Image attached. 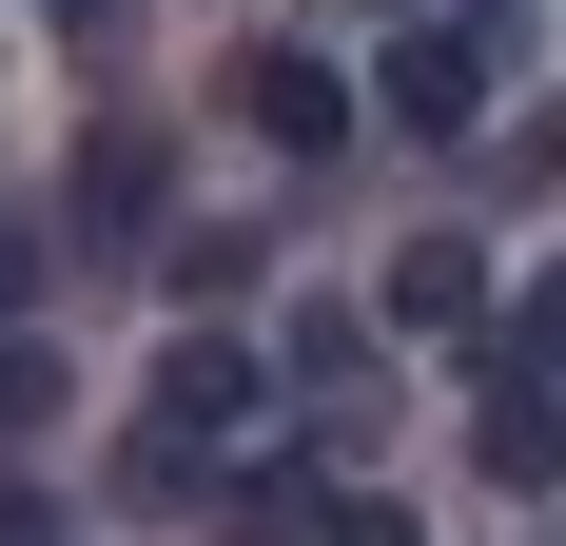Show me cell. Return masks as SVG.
<instances>
[{"label": "cell", "instance_id": "14", "mask_svg": "<svg viewBox=\"0 0 566 546\" xmlns=\"http://www.w3.org/2000/svg\"><path fill=\"white\" fill-rule=\"evenodd\" d=\"M59 20H98V0H59Z\"/></svg>", "mask_w": 566, "mask_h": 546}, {"label": "cell", "instance_id": "6", "mask_svg": "<svg viewBox=\"0 0 566 546\" xmlns=\"http://www.w3.org/2000/svg\"><path fill=\"white\" fill-rule=\"evenodd\" d=\"M391 332H489V254L469 234H410L391 254Z\"/></svg>", "mask_w": 566, "mask_h": 546}, {"label": "cell", "instance_id": "4", "mask_svg": "<svg viewBox=\"0 0 566 546\" xmlns=\"http://www.w3.org/2000/svg\"><path fill=\"white\" fill-rule=\"evenodd\" d=\"M371 98H391V137H430V157H469V137H489V59H469V40H430V20H410V40H391V78H371Z\"/></svg>", "mask_w": 566, "mask_h": 546}, {"label": "cell", "instance_id": "10", "mask_svg": "<svg viewBox=\"0 0 566 546\" xmlns=\"http://www.w3.org/2000/svg\"><path fill=\"white\" fill-rule=\"evenodd\" d=\"M509 176H566V98H547V117H527V137H509Z\"/></svg>", "mask_w": 566, "mask_h": 546}, {"label": "cell", "instance_id": "3", "mask_svg": "<svg viewBox=\"0 0 566 546\" xmlns=\"http://www.w3.org/2000/svg\"><path fill=\"white\" fill-rule=\"evenodd\" d=\"M234 117H254L274 157H333V137H352V78L313 40H254V59H234Z\"/></svg>", "mask_w": 566, "mask_h": 546}, {"label": "cell", "instance_id": "9", "mask_svg": "<svg viewBox=\"0 0 566 546\" xmlns=\"http://www.w3.org/2000/svg\"><path fill=\"white\" fill-rule=\"evenodd\" d=\"M20 313H40V234L0 216V332H20Z\"/></svg>", "mask_w": 566, "mask_h": 546}, {"label": "cell", "instance_id": "13", "mask_svg": "<svg viewBox=\"0 0 566 546\" xmlns=\"http://www.w3.org/2000/svg\"><path fill=\"white\" fill-rule=\"evenodd\" d=\"M0 546H40V527H20V507H0Z\"/></svg>", "mask_w": 566, "mask_h": 546}, {"label": "cell", "instance_id": "2", "mask_svg": "<svg viewBox=\"0 0 566 546\" xmlns=\"http://www.w3.org/2000/svg\"><path fill=\"white\" fill-rule=\"evenodd\" d=\"M469 449H489V489H566V390H547V351H527V332H509V351H489V410H469Z\"/></svg>", "mask_w": 566, "mask_h": 546}, {"label": "cell", "instance_id": "5", "mask_svg": "<svg viewBox=\"0 0 566 546\" xmlns=\"http://www.w3.org/2000/svg\"><path fill=\"white\" fill-rule=\"evenodd\" d=\"M157 196H176V137H157V117H98V157H78V234H157Z\"/></svg>", "mask_w": 566, "mask_h": 546}, {"label": "cell", "instance_id": "8", "mask_svg": "<svg viewBox=\"0 0 566 546\" xmlns=\"http://www.w3.org/2000/svg\"><path fill=\"white\" fill-rule=\"evenodd\" d=\"M254 254H274V234H157V273H176V313H234V293H254Z\"/></svg>", "mask_w": 566, "mask_h": 546}, {"label": "cell", "instance_id": "7", "mask_svg": "<svg viewBox=\"0 0 566 546\" xmlns=\"http://www.w3.org/2000/svg\"><path fill=\"white\" fill-rule=\"evenodd\" d=\"M274 371H293V390H352V371H371V313H352V293H313V313L274 332Z\"/></svg>", "mask_w": 566, "mask_h": 546}, {"label": "cell", "instance_id": "1", "mask_svg": "<svg viewBox=\"0 0 566 546\" xmlns=\"http://www.w3.org/2000/svg\"><path fill=\"white\" fill-rule=\"evenodd\" d=\"M234 430H274V351L196 313V332L157 351V430H137V469H117V489H137V507H196V469H216Z\"/></svg>", "mask_w": 566, "mask_h": 546}, {"label": "cell", "instance_id": "11", "mask_svg": "<svg viewBox=\"0 0 566 546\" xmlns=\"http://www.w3.org/2000/svg\"><path fill=\"white\" fill-rule=\"evenodd\" d=\"M527 351H547V371H566V273H547V293H527Z\"/></svg>", "mask_w": 566, "mask_h": 546}, {"label": "cell", "instance_id": "12", "mask_svg": "<svg viewBox=\"0 0 566 546\" xmlns=\"http://www.w3.org/2000/svg\"><path fill=\"white\" fill-rule=\"evenodd\" d=\"M333 546H410V527H391V507H352V527H333Z\"/></svg>", "mask_w": 566, "mask_h": 546}]
</instances>
